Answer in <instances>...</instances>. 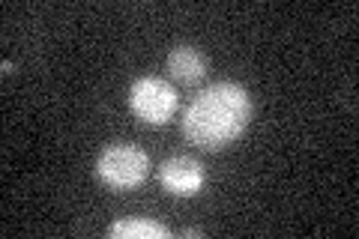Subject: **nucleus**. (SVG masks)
I'll return each instance as SVG.
<instances>
[{
	"instance_id": "3",
	"label": "nucleus",
	"mask_w": 359,
	"mask_h": 239,
	"mask_svg": "<svg viewBox=\"0 0 359 239\" xmlns=\"http://www.w3.org/2000/svg\"><path fill=\"white\" fill-rule=\"evenodd\" d=\"M180 96L174 84L156 75H141L129 84V111L147 126H165L177 114Z\"/></svg>"
},
{
	"instance_id": "6",
	"label": "nucleus",
	"mask_w": 359,
	"mask_h": 239,
	"mask_svg": "<svg viewBox=\"0 0 359 239\" xmlns=\"http://www.w3.org/2000/svg\"><path fill=\"white\" fill-rule=\"evenodd\" d=\"M111 239H168L171 231L153 219H123L108 227Z\"/></svg>"
},
{
	"instance_id": "1",
	"label": "nucleus",
	"mask_w": 359,
	"mask_h": 239,
	"mask_svg": "<svg viewBox=\"0 0 359 239\" xmlns=\"http://www.w3.org/2000/svg\"><path fill=\"white\" fill-rule=\"evenodd\" d=\"M255 114L252 93L237 81H216L204 87L183 114V135L207 153L231 146L249 129Z\"/></svg>"
},
{
	"instance_id": "5",
	"label": "nucleus",
	"mask_w": 359,
	"mask_h": 239,
	"mask_svg": "<svg viewBox=\"0 0 359 239\" xmlns=\"http://www.w3.org/2000/svg\"><path fill=\"white\" fill-rule=\"evenodd\" d=\"M210 60L192 45H174L168 54V72L180 84H201L207 78Z\"/></svg>"
},
{
	"instance_id": "2",
	"label": "nucleus",
	"mask_w": 359,
	"mask_h": 239,
	"mask_svg": "<svg viewBox=\"0 0 359 239\" xmlns=\"http://www.w3.org/2000/svg\"><path fill=\"white\" fill-rule=\"evenodd\" d=\"M150 174V156L138 144H111L96 158V177L108 189H135Z\"/></svg>"
},
{
	"instance_id": "4",
	"label": "nucleus",
	"mask_w": 359,
	"mask_h": 239,
	"mask_svg": "<svg viewBox=\"0 0 359 239\" xmlns=\"http://www.w3.org/2000/svg\"><path fill=\"white\" fill-rule=\"evenodd\" d=\"M159 183L174 198H195L207 186V170L192 156H171L159 165Z\"/></svg>"
}]
</instances>
